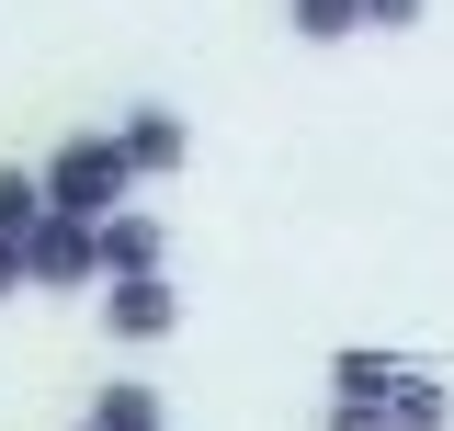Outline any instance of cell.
Listing matches in <instances>:
<instances>
[{
	"label": "cell",
	"instance_id": "1",
	"mask_svg": "<svg viewBox=\"0 0 454 431\" xmlns=\"http://www.w3.org/2000/svg\"><path fill=\"white\" fill-rule=\"evenodd\" d=\"M125 193H137V170H125V148H114V125H91V137H68L46 160V216H80V227H114L125 216Z\"/></svg>",
	"mask_w": 454,
	"mask_h": 431
},
{
	"label": "cell",
	"instance_id": "2",
	"mask_svg": "<svg viewBox=\"0 0 454 431\" xmlns=\"http://www.w3.org/2000/svg\"><path fill=\"white\" fill-rule=\"evenodd\" d=\"M23 272H35V295H68V284H103V227H80V216H46V227L23 239Z\"/></svg>",
	"mask_w": 454,
	"mask_h": 431
},
{
	"label": "cell",
	"instance_id": "3",
	"mask_svg": "<svg viewBox=\"0 0 454 431\" xmlns=\"http://www.w3.org/2000/svg\"><path fill=\"white\" fill-rule=\"evenodd\" d=\"M114 148H125V170H137V182H170V170L193 160V125H182L170 103H137L125 125H114Z\"/></svg>",
	"mask_w": 454,
	"mask_h": 431
},
{
	"label": "cell",
	"instance_id": "4",
	"mask_svg": "<svg viewBox=\"0 0 454 431\" xmlns=\"http://www.w3.org/2000/svg\"><path fill=\"white\" fill-rule=\"evenodd\" d=\"M103 329H114V341H170V329H182L170 272H160V284H103Z\"/></svg>",
	"mask_w": 454,
	"mask_h": 431
},
{
	"label": "cell",
	"instance_id": "5",
	"mask_svg": "<svg viewBox=\"0 0 454 431\" xmlns=\"http://www.w3.org/2000/svg\"><path fill=\"white\" fill-rule=\"evenodd\" d=\"M160 262H170V239H160V216H114L103 227V284H160Z\"/></svg>",
	"mask_w": 454,
	"mask_h": 431
},
{
	"label": "cell",
	"instance_id": "6",
	"mask_svg": "<svg viewBox=\"0 0 454 431\" xmlns=\"http://www.w3.org/2000/svg\"><path fill=\"white\" fill-rule=\"evenodd\" d=\"M91 431H170V420H160V386H137V375L91 386Z\"/></svg>",
	"mask_w": 454,
	"mask_h": 431
},
{
	"label": "cell",
	"instance_id": "7",
	"mask_svg": "<svg viewBox=\"0 0 454 431\" xmlns=\"http://www.w3.org/2000/svg\"><path fill=\"white\" fill-rule=\"evenodd\" d=\"M387 420H397V431H443V420H454V397L420 375V364H409V375H397V397H387Z\"/></svg>",
	"mask_w": 454,
	"mask_h": 431
},
{
	"label": "cell",
	"instance_id": "8",
	"mask_svg": "<svg viewBox=\"0 0 454 431\" xmlns=\"http://www.w3.org/2000/svg\"><path fill=\"white\" fill-rule=\"evenodd\" d=\"M46 227V170H0V239H35Z\"/></svg>",
	"mask_w": 454,
	"mask_h": 431
},
{
	"label": "cell",
	"instance_id": "9",
	"mask_svg": "<svg viewBox=\"0 0 454 431\" xmlns=\"http://www.w3.org/2000/svg\"><path fill=\"white\" fill-rule=\"evenodd\" d=\"M295 35L330 46V35H364V0H295Z\"/></svg>",
	"mask_w": 454,
	"mask_h": 431
},
{
	"label": "cell",
	"instance_id": "10",
	"mask_svg": "<svg viewBox=\"0 0 454 431\" xmlns=\"http://www.w3.org/2000/svg\"><path fill=\"white\" fill-rule=\"evenodd\" d=\"M318 431H397V420H387V409H352V397H330V420H318Z\"/></svg>",
	"mask_w": 454,
	"mask_h": 431
},
{
	"label": "cell",
	"instance_id": "11",
	"mask_svg": "<svg viewBox=\"0 0 454 431\" xmlns=\"http://www.w3.org/2000/svg\"><path fill=\"white\" fill-rule=\"evenodd\" d=\"M420 12H432V0H364V23H387V35H397V23H420Z\"/></svg>",
	"mask_w": 454,
	"mask_h": 431
},
{
	"label": "cell",
	"instance_id": "12",
	"mask_svg": "<svg viewBox=\"0 0 454 431\" xmlns=\"http://www.w3.org/2000/svg\"><path fill=\"white\" fill-rule=\"evenodd\" d=\"M35 272H23V239H0V295H23Z\"/></svg>",
	"mask_w": 454,
	"mask_h": 431
},
{
	"label": "cell",
	"instance_id": "13",
	"mask_svg": "<svg viewBox=\"0 0 454 431\" xmlns=\"http://www.w3.org/2000/svg\"><path fill=\"white\" fill-rule=\"evenodd\" d=\"M80 431H91V420H80Z\"/></svg>",
	"mask_w": 454,
	"mask_h": 431
}]
</instances>
